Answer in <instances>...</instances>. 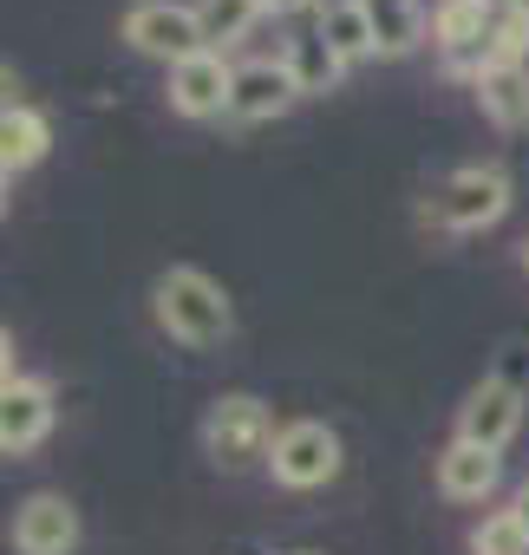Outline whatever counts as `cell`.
I'll use <instances>...</instances> for the list:
<instances>
[{"label":"cell","mask_w":529,"mask_h":555,"mask_svg":"<svg viewBox=\"0 0 529 555\" xmlns=\"http://www.w3.org/2000/svg\"><path fill=\"white\" fill-rule=\"evenodd\" d=\"M125 47L144 53V60H164V66H183L203 53V27H196V8L183 0H138L125 14Z\"/></svg>","instance_id":"5"},{"label":"cell","mask_w":529,"mask_h":555,"mask_svg":"<svg viewBox=\"0 0 529 555\" xmlns=\"http://www.w3.org/2000/svg\"><path fill=\"white\" fill-rule=\"evenodd\" d=\"M366 21H373L379 60H405V53H418V40H425L418 0H366Z\"/></svg>","instance_id":"15"},{"label":"cell","mask_w":529,"mask_h":555,"mask_svg":"<svg viewBox=\"0 0 529 555\" xmlns=\"http://www.w3.org/2000/svg\"><path fill=\"white\" fill-rule=\"evenodd\" d=\"M516 516H522V529H529V483H522V496H516Z\"/></svg>","instance_id":"25"},{"label":"cell","mask_w":529,"mask_h":555,"mask_svg":"<svg viewBox=\"0 0 529 555\" xmlns=\"http://www.w3.org/2000/svg\"><path fill=\"white\" fill-rule=\"evenodd\" d=\"M490 34H496V0H444L431 14V40L444 53V73L477 79L490 66Z\"/></svg>","instance_id":"6"},{"label":"cell","mask_w":529,"mask_h":555,"mask_svg":"<svg viewBox=\"0 0 529 555\" xmlns=\"http://www.w3.org/2000/svg\"><path fill=\"white\" fill-rule=\"evenodd\" d=\"M14 548L21 555H73L79 548V509L60 490H34L14 509Z\"/></svg>","instance_id":"10"},{"label":"cell","mask_w":529,"mask_h":555,"mask_svg":"<svg viewBox=\"0 0 529 555\" xmlns=\"http://www.w3.org/2000/svg\"><path fill=\"white\" fill-rule=\"evenodd\" d=\"M470 92H477V105H483L490 125L529 131V66H490V73L470 79Z\"/></svg>","instance_id":"13"},{"label":"cell","mask_w":529,"mask_h":555,"mask_svg":"<svg viewBox=\"0 0 529 555\" xmlns=\"http://www.w3.org/2000/svg\"><path fill=\"white\" fill-rule=\"evenodd\" d=\"M53 418H60V405H53V386L47 379H27L21 373V379L0 386V451H8V457L47 444Z\"/></svg>","instance_id":"9"},{"label":"cell","mask_w":529,"mask_h":555,"mask_svg":"<svg viewBox=\"0 0 529 555\" xmlns=\"http://www.w3.org/2000/svg\"><path fill=\"white\" fill-rule=\"evenodd\" d=\"M522 268H529V242H522Z\"/></svg>","instance_id":"26"},{"label":"cell","mask_w":529,"mask_h":555,"mask_svg":"<svg viewBox=\"0 0 529 555\" xmlns=\"http://www.w3.org/2000/svg\"><path fill=\"white\" fill-rule=\"evenodd\" d=\"M347 66L353 60H373L379 47H373V21H366V0H327V8H321V27H314Z\"/></svg>","instance_id":"17"},{"label":"cell","mask_w":529,"mask_h":555,"mask_svg":"<svg viewBox=\"0 0 529 555\" xmlns=\"http://www.w3.org/2000/svg\"><path fill=\"white\" fill-rule=\"evenodd\" d=\"M203 451L216 470H248V464H269L275 451V418L255 392H222L203 412Z\"/></svg>","instance_id":"2"},{"label":"cell","mask_w":529,"mask_h":555,"mask_svg":"<svg viewBox=\"0 0 529 555\" xmlns=\"http://www.w3.org/2000/svg\"><path fill=\"white\" fill-rule=\"evenodd\" d=\"M255 21H261V0H196V27H203V47L209 53L248 40Z\"/></svg>","instance_id":"18"},{"label":"cell","mask_w":529,"mask_h":555,"mask_svg":"<svg viewBox=\"0 0 529 555\" xmlns=\"http://www.w3.org/2000/svg\"><path fill=\"white\" fill-rule=\"evenodd\" d=\"M503 477V451H483V444H464L451 438L438 451V496L444 503H483Z\"/></svg>","instance_id":"12"},{"label":"cell","mask_w":529,"mask_h":555,"mask_svg":"<svg viewBox=\"0 0 529 555\" xmlns=\"http://www.w3.org/2000/svg\"><path fill=\"white\" fill-rule=\"evenodd\" d=\"M8 203H14V177H0V216H8Z\"/></svg>","instance_id":"23"},{"label":"cell","mask_w":529,"mask_h":555,"mask_svg":"<svg viewBox=\"0 0 529 555\" xmlns=\"http://www.w3.org/2000/svg\"><path fill=\"white\" fill-rule=\"evenodd\" d=\"M8 379H21V373H14V334L0 327V386H8Z\"/></svg>","instance_id":"21"},{"label":"cell","mask_w":529,"mask_h":555,"mask_svg":"<svg viewBox=\"0 0 529 555\" xmlns=\"http://www.w3.org/2000/svg\"><path fill=\"white\" fill-rule=\"evenodd\" d=\"M14 92H21V79H14V66H0V112H14V105H21Z\"/></svg>","instance_id":"22"},{"label":"cell","mask_w":529,"mask_h":555,"mask_svg":"<svg viewBox=\"0 0 529 555\" xmlns=\"http://www.w3.org/2000/svg\"><path fill=\"white\" fill-rule=\"evenodd\" d=\"M496 14H529V0H496Z\"/></svg>","instance_id":"24"},{"label":"cell","mask_w":529,"mask_h":555,"mask_svg":"<svg viewBox=\"0 0 529 555\" xmlns=\"http://www.w3.org/2000/svg\"><path fill=\"white\" fill-rule=\"evenodd\" d=\"M470 555H529V529H522L516 503L509 509H483V522L470 529Z\"/></svg>","instance_id":"19"},{"label":"cell","mask_w":529,"mask_h":555,"mask_svg":"<svg viewBox=\"0 0 529 555\" xmlns=\"http://www.w3.org/2000/svg\"><path fill=\"white\" fill-rule=\"evenodd\" d=\"M522 425V379L509 373H490L483 386H470V399L457 405V438L464 444H483V451H503Z\"/></svg>","instance_id":"7"},{"label":"cell","mask_w":529,"mask_h":555,"mask_svg":"<svg viewBox=\"0 0 529 555\" xmlns=\"http://www.w3.org/2000/svg\"><path fill=\"white\" fill-rule=\"evenodd\" d=\"M509 216V177L496 170V164H464V170H451L444 183H438V196L425 203V222H438V229H451V235H477V229H490V222H503Z\"/></svg>","instance_id":"3"},{"label":"cell","mask_w":529,"mask_h":555,"mask_svg":"<svg viewBox=\"0 0 529 555\" xmlns=\"http://www.w3.org/2000/svg\"><path fill=\"white\" fill-rule=\"evenodd\" d=\"M47 151H53V125H47V112H34V105L0 112V177L34 170Z\"/></svg>","instance_id":"14"},{"label":"cell","mask_w":529,"mask_h":555,"mask_svg":"<svg viewBox=\"0 0 529 555\" xmlns=\"http://www.w3.org/2000/svg\"><path fill=\"white\" fill-rule=\"evenodd\" d=\"M295 99H301V86H295L288 60H248V66H235V86H229V112L222 118L229 125H269Z\"/></svg>","instance_id":"8"},{"label":"cell","mask_w":529,"mask_h":555,"mask_svg":"<svg viewBox=\"0 0 529 555\" xmlns=\"http://www.w3.org/2000/svg\"><path fill=\"white\" fill-rule=\"evenodd\" d=\"M288 73H295V86H301V99H327L340 79H347V60L321 40V34H301V40H288Z\"/></svg>","instance_id":"16"},{"label":"cell","mask_w":529,"mask_h":555,"mask_svg":"<svg viewBox=\"0 0 529 555\" xmlns=\"http://www.w3.org/2000/svg\"><path fill=\"white\" fill-rule=\"evenodd\" d=\"M269 477L282 490H321L340 477V431L321 425V418H295L275 431V451H269Z\"/></svg>","instance_id":"4"},{"label":"cell","mask_w":529,"mask_h":555,"mask_svg":"<svg viewBox=\"0 0 529 555\" xmlns=\"http://www.w3.org/2000/svg\"><path fill=\"white\" fill-rule=\"evenodd\" d=\"M288 555H314V548H288Z\"/></svg>","instance_id":"27"},{"label":"cell","mask_w":529,"mask_h":555,"mask_svg":"<svg viewBox=\"0 0 529 555\" xmlns=\"http://www.w3.org/2000/svg\"><path fill=\"white\" fill-rule=\"evenodd\" d=\"M151 314L170 340L183 347H222L229 327H235V308L229 295L209 282L203 268H164L157 274V288H151Z\"/></svg>","instance_id":"1"},{"label":"cell","mask_w":529,"mask_h":555,"mask_svg":"<svg viewBox=\"0 0 529 555\" xmlns=\"http://www.w3.org/2000/svg\"><path fill=\"white\" fill-rule=\"evenodd\" d=\"M308 8H321V0H261V14H282V21L288 14H308Z\"/></svg>","instance_id":"20"},{"label":"cell","mask_w":529,"mask_h":555,"mask_svg":"<svg viewBox=\"0 0 529 555\" xmlns=\"http://www.w3.org/2000/svg\"><path fill=\"white\" fill-rule=\"evenodd\" d=\"M229 86H235V66L203 47L196 60L170 66V112L177 118H222L229 112Z\"/></svg>","instance_id":"11"}]
</instances>
